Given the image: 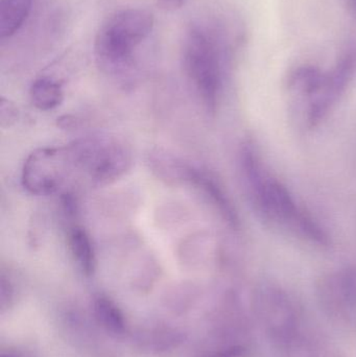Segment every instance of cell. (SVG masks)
<instances>
[{
    "label": "cell",
    "instance_id": "6da1fadb",
    "mask_svg": "<svg viewBox=\"0 0 356 357\" xmlns=\"http://www.w3.org/2000/svg\"><path fill=\"white\" fill-rule=\"evenodd\" d=\"M154 25V14L146 8H123L110 15L94 40V56L100 68L110 73L130 68L136 50L148 39Z\"/></svg>",
    "mask_w": 356,
    "mask_h": 357
},
{
    "label": "cell",
    "instance_id": "d6986e66",
    "mask_svg": "<svg viewBox=\"0 0 356 357\" xmlns=\"http://www.w3.org/2000/svg\"><path fill=\"white\" fill-rule=\"evenodd\" d=\"M349 10H350L351 14L355 17L356 20V0H349Z\"/></svg>",
    "mask_w": 356,
    "mask_h": 357
},
{
    "label": "cell",
    "instance_id": "8992f818",
    "mask_svg": "<svg viewBox=\"0 0 356 357\" xmlns=\"http://www.w3.org/2000/svg\"><path fill=\"white\" fill-rule=\"evenodd\" d=\"M245 169L252 182L257 206L267 218L277 222H298L309 234L319 236L311 224L298 213L295 202L286 187L272 178H259L258 169L250 155L245 159Z\"/></svg>",
    "mask_w": 356,
    "mask_h": 357
},
{
    "label": "cell",
    "instance_id": "7a4b0ae2",
    "mask_svg": "<svg viewBox=\"0 0 356 357\" xmlns=\"http://www.w3.org/2000/svg\"><path fill=\"white\" fill-rule=\"evenodd\" d=\"M182 66L203 104L215 111L222 88V52L217 38L200 25H192L182 44Z\"/></svg>",
    "mask_w": 356,
    "mask_h": 357
},
{
    "label": "cell",
    "instance_id": "7c38bea8",
    "mask_svg": "<svg viewBox=\"0 0 356 357\" xmlns=\"http://www.w3.org/2000/svg\"><path fill=\"white\" fill-rule=\"evenodd\" d=\"M33 0H1L0 6V38L14 36L31 15Z\"/></svg>",
    "mask_w": 356,
    "mask_h": 357
},
{
    "label": "cell",
    "instance_id": "ba28073f",
    "mask_svg": "<svg viewBox=\"0 0 356 357\" xmlns=\"http://www.w3.org/2000/svg\"><path fill=\"white\" fill-rule=\"evenodd\" d=\"M187 335L177 325L169 322H154L142 327L136 333L135 344L146 356L164 357L183 347Z\"/></svg>",
    "mask_w": 356,
    "mask_h": 357
},
{
    "label": "cell",
    "instance_id": "30bf717a",
    "mask_svg": "<svg viewBox=\"0 0 356 357\" xmlns=\"http://www.w3.org/2000/svg\"><path fill=\"white\" fill-rule=\"evenodd\" d=\"M148 165L157 177L169 184L190 183L194 171L192 165L160 150L150 153Z\"/></svg>",
    "mask_w": 356,
    "mask_h": 357
},
{
    "label": "cell",
    "instance_id": "277c9868",
    "mask_svg": "<svg viewBox=\"0 0 356 357\" xmlns=\"http://www.w3.org/2000/svg\"><path fill=\"white\" fill-rule=\"evenodd\" d=\"M77 167L87 169L96 185H107L123 177L132 167V154L116 140L88 139L71 146Z\"/></svg>",
    "mask_w": 356,
    "mask_h": 357
},
{
    "label": "cell",
    "instance_id": "5bb4252c",
    "mask_svg": "<svg viewBox=\"0 0 356 357\" xmlns=\"http://www.w3.org/2000/svg\"><path fill=\"white\" fill-rule=\"evenodd\" d=\"M31 102L36 108L42 111H49L60 106L64 98L62 86L50 77H40L31 84Z\"/></svg>",
    "mask_w": 356,
    "mask_h": 357
},
{
    "label": "cell",
    "instance_id": "4fadbf2b",
    "mask_svg": "<svg viewBox=\"0 0 356 357\" xmlns=\"http://www.w3.org/2000/svg\"><path fill=\"white\" fill-rule=\"evenodd\" d=\"M190 184L196 185L204 191L205 195L210 199V201L215 204V207L223 214L225 220L231 222L232 225L236 224L238 218H236L235 211L232 208L230 202L228 201L223 189L215 182V178L210 177L208 174L204 173V172L194 169Z\"/></svg>",
    "mask_w": 356,
    "mask_h": 357
},
{
    "label": "cell",
    "instance_id": "ac0fdd59",
    "mask_svg": "<svg viewBox=\"0 0 356 357\" xmlns=\"http://www.w3.org/2000/svg\"><path fill=\"white\" fill-rule=\"evenodd\" d=\"M0 357H33L27 352L22 350L16 349V348H6L0 351Z\"/></svg>",
    "mask_w": 356,
    "mask_h": 357
},
{
    "label": "cell",
    "instance_id": "9c48e42d",
    "mask_svg": "<svg viewBox=\"0 0 356 357\" xmlns=\"http://www.w3.org/2000/svg\"><path fill=\"white\" fill-rule=\"evenodd\" d=\"M94 324L113 339H123L130 333V324L118 303L106 294H96L91 300Z\"/></svg>",
    "mask_w": 356,
    "mask_h": 357
},
{
    "label": "cell",
    "instance_id": "3957f363",
    "mask_svg": "<svg viewBox=\"0 0 356 357\" xmlns=\"http://www.w3.org/2000/svg\"><path fill=\"white\" fill-rule=\"evenodd\" d=\"M252 310L274 348L309 326L300 304L286 291L273 285H263L254 291Z\"/></svg>",
    "mask_w": 356,
    "mask_h": 357
},
{
    "label": "cell",
    "instance_id": "52a82bcc",
    "mask_svg": "<svg viewBox=\"0 0 356 357\" xmlns=\"http://www.w3.org/2000/svg\"><path fill=\"white\" fill-rule=\"evenodd\" d=\"M318 300L327 316L339 321L356 317V270L341 271L321 279Z\"/></svg>",
    "mask_w": 356,
    "mask_h": 357
},
{
    "label": "cell",
    "instance_id": "5b68a950",
    "mask_svg": "<svg viewBox=\"0 0 356 357\" xmlns=\"http://www.w3.org/2000/svg\"><path fill=\"white\" fill-rule=\"evenodd\" d=\"M75 167L70 146L39 149L25 160L21 181L33 195H52L61 188Z\"/></svg>",
    "mask_w": 356,
    "mask_h": 357
},
{
    "label": "cell",
    "instance_id": "8fae6325",
    "mask_svg": "<svg viewBox=\"0 0 356 357\" xmlns=\"http://www.w3.org/2000/svg\"><path fill=\"white\" fill-rule=\"evenodd\" d=\"M68 248L73 260L83 275L93 276L96 270V253L93 243L85 229L73 226L68 231Z\"/></svg>",
    "mask_w": 356,
    "mask_h": 357
},
{
    "label": "cell",
    "instance_id": "2e32d148",
    "mask_svg": "<svg viewBox=\"0 0 356 357\" xmlns=\"http://www.w3.org/2000/svg\"><path fill=\"white\" fill-rule=\"evenodd\" d=\"M16 289L10 277L6 276L3 272L0 280V312L1 314H6L14 307L16 303Z\"/></svg>",
    "mask_w": 356,
    "mask_h": 357
},
{
    "label": "cell",
    "instance_id": "9a60e30c",
    "mask_svg": "<svg viewBox=\"0 0 356 357\" xmlns=\"http://www.w3.org/2000/svg\"><path fill=\"white\" fill-rule=\"evenodd\" d=\"M198 295L196 291L192 289H182L171 291L164 299V307L167 314L171 316H186L190 314L196 306Z\"/></svg>",
    "mask_w": 356,
    "mask_h": 357
},
{
    "label": "cell",
    "instance_id": "e0dca14e",
    "mask_svg": "<svg viewBox=\"0 0 356 357\" xmlns=\"http://www.w3.org/2000/svg\"><path fill=\"white\" fill-rule=\"evenodd\" d=\"M157 6L167 12H175L180 10L185 3V0H155Z\"/></svg>",
    "mask_w": 356,
    "mask_h": 357
}]
</instances>
